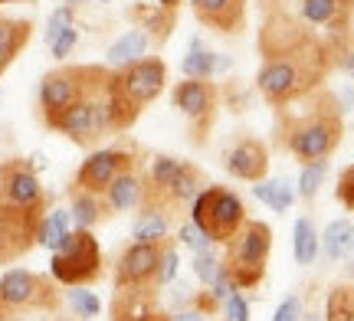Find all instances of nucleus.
Returning a JSON list of instances; mask_svg holds the SVG:
<instances>
[{
  "instance_id": "nucleus-25",
  "label": "nucleus",
  "mask_w": 354,
  "mask_h": 321,
  "mask_svg": "<svg viewBox=\"0 0 354 321\" xmlns=\"http://www.w3.org/2000/svg\"><path fill=\"white\" fill-rule=\"evenodd\" d=\"M354 249V223L351 220H331L322 233V253L328 262H344Z\"/></svg>"
},
{
  "instance_id": "nucleus-29",
  "label": "nucleus",
  "mask_w": 354,
  "mask_h": 321,
  "mask_svg": "<svg viewBox=\"0 0 354 321\" xmlns=\"http://www.w3.org/2000/svg\"><path fill=\"white\" fill-rule=\"evenodd\" d=\"M328 177V161H308L299 171V180H295V197H302L305 204H312L322 191V184Z\"/></svg>"
},
{
  "instance_id": "nucleus-17",
  "label": "nucleus",
  "mask_w": 354,
  "mask_h": 321,
  "mask_svg": "<svg viewBox=\"0 0 354 321\" xmlns=\"http://www.w3.org/2000/svg\"><path fill=\"white\" fill-rule=\"evenodd\" d=\"M227 69H233V59H230V56L210 52L203 46L201 37L190 39L187 56H184V63H180L184 79H214V76H220V72H227Z\"/></svg>"
},
{
  "instance_id": "nucleus-5",
  "label": "nucleus",
  "mask_w": 354,
  "mask_h": 321,
  "mask_svg": "<svg viewBox=\"0 0 354 321\" xmlns=\"http://www.w3.org/2000/svg\"><path fill=\"white\" fill-rule=\"evenodd\" d=\"M50 131H59L76 144H95L109 138L115 128V112H112V69L92 86V89L79 99L73 108H66L63 115H56L46 125Z\"/></svg>"
},
{
  "instance_id": "nucleus-27",
  "label": "nucleus",
  "mask_w": 354,
  "mask_h": 321,
  "mask_svg": "<svg viewBox=\"0 0 354 321\" xmlns=\"http://www.w3.org/2000/svg\"><path fill=\"white\" fill-rule=\"evenodd\" d=\"M322 321H354V285L351 282H338L328 289Z\"/></svg>"
},
{
  "instance_id": "nucleus-41",
  "label": "nucleus",
  "mask_w": 354,
  "mask_h": 321,
  "mask_svg": "<svg viewBox=\"0 0 354 321\" xmlns=\"http://www.w3.org/2000/svg\"><path fill=\"white\" fill-rule=\"evenodd\" d=\"M344 275H348V282L354 285V256L344 259Z\"/></svg>"
},
{
  "instance_id": "nucleus-31",
  "label": "nucleus",
  "mask_w": 354,
  "mask_h": 321,
  "mask_svg": "<svg viewBox=\"0 0 354 321\" xmlns=\"http://www.w3.org/2000/svg\"><path fill=\"white\" fill-rule=\"evenodd\" d=\"M190 269H194V279L203 285V289H210V285L223 275V256L216 253V249H207V253H197L194 262H190Z\"/></svg>"
},
{
  "instance_id": "nucleus-14",
  "label": "nucleus",
  "mask_w": 354,
  "mask_h": 321,
  "mask_svg": "<svg viewBox=\"0 0 354 321\" xmlns=\"http://www.w3.org/2000/svg\"><path fill=\"white\" fill-rule=\"evenodd\" d=\"M223 171L233 180H246V184L266 180V174H269V148L259 138L246 135V138L233 142L223 151Z\"/></svg>"
},
{
  "instance_id": "nucleus-32",
  "label": "nucleus",
  "mask_w": 354,
  "mask_h": 321,
  "mask_svg": "<svg viewBox=\"0 0 354 321\" xmlns=\"http://www.w3.org/2000/svg\"><path fill=\"white\" fill-rule=\"evenodd\" d=\"M177 272H180V253H177V243L167 240V243L161 246V262H158V275H154L158 292L177 282Z\"/></svg>"
},
{
  "instance_id": "nucleus-28",
  "label": "nucleus",
  "mask_w": 354,
  "mask_h": 321,
  "mask_svg": "<svg viewBox=\"0 0 354 321\" xmlns=\"http://www.w3.org/2000/svg\"><path fill=\"white\" fill-rule=\"evenodd\" d=\"M203 174L201 167H194L187 161V167L180 171V177L174 180V187H171V193H167V204H171V210H180V206H190V200L197 197V193L203 191Z\"/></svg>"
},
{
  "instance_id": "nucleus-12",
  "label": "nucleus",
  "mask_w": 354,
  "mask_h": 321,
  "mask_svg": "<svg viewBox=\"0 0 354 321\" xmlns=\"http://www.w3.org/2000/svg\"><path fill=\"white\" fill-rule=\"evenodd\" d=\"M138 164V155L131 148H122V144H112V148H95L92 155H86V161L79 164L76 180L73 187L79 191H92V193H105L109 184H112L122 171Z\"/></svg>"
},
{
  "instance_id": "nucleus-2",
  "label": "nucleus",
  "mask_w": 354,
  "mask_h": 321,
  "mask_svg": "<svg viewBox=\"0 0 354 321\" xmlns=\"http://www.w3.org/2000/svg\"><path fill=\"white\" fill-rule=\"evenodd\" d=\"M50 197L26 161L0 164V266H10L37 246L39 220Z\"/></svg>"
},
{
  "instance_id": "nucleus-45",
  "label": "nucleus",
  "mask_w": 354,
  "mask_h": 321,
  "mask_svg": "<svg viewBox=\"0 0 354 321\" xmlns=\"http://www.w3.org/2000/svg\"><path fill=\"white\" fill-rule=\"evenodd\" d=\"M66 3H69V7H76V10H79V7H82L86 0H66Z\"/></svg>"
},
{
  "instance_id": "nucleus-6",
  "label": "nucleus",
  "mask_w": 354,
  "mask_h": 321,
  "mask_svg": "<svg viewBox=\"0 0 354 321\" xmlns=\"http://www.w3.org/2000/svg\"><path fill=\"white\" fill-rule=\"evenodd\" d=\"M269 253H272V226L263 220H246L240 233L227 243V256H223L227 279L236 285V292L263 285Z\"/></svg>"
},
{
  "instance_id": "nucleus-33",
  "label": "nucleus",
  "mask_w": 354,
  "mask_h": 321,
  "mask_svg": "<svg viewBox=\"0 0 354 321\" xmlns=\"http://www.w3.org/2000/svg\"><path fill=\"white\" fill-rule=\"evenodd\" d=\"M177 243L187 246L194 256H197V253H207V249H214L216 246L214 240L194 223V220H180V223H177Z\"/></svg>"
},
{
  "instance_id": "nucleus-18",
  "label": "nucleus",
  "mask_w": 354,
  "mask_h": 321,
  "mask_svg": "<svg viewBox=\"0 0 354 321\" xmlns=\"http://www.w3.org/2000/svg\"><path fill=\"white\" fill-rule=\"evenodd\" d=\"M135 243H167L171 236V210L158 204H141L138 206V220L131 226Z\"/></svg>"
},
{
  "instance_id": "nucleus-26",
  "label": "nucleus",
  "mask_w": 354,
  "mask_h": 321,
  "mask_svg": "<svg viewBox=\"0 0 354 321\" xmlns=\"http://www.w3.org/2000/svg\"><path fill=\"white\" fill-rule=\"evenodd\" d=\"M253 197L259 204H266L272 213H289L292 204H295V187H292L289 180H256L253 187Z\"/></svg>"
},
{
  "instance_id": "nucleus-44",
  "label": "nucleus",
  "mask_w": 354,
  "mask_h": 321,
  "mask_svg": "<svg viewBox=\"0 0 354 321\" xmlns=\"http://www.w3.org/2000/svg\"><path fill=\"white\" fill-rule=\"evenodd\" d=\"M338 3H342V7H344L348 13H354V0H338Z\"/></svg>"
},
{
  "instance_id": "nucleus-1",
  "label": "nucleus",
  "mask_w": 354,
  "mask_h": 321,
  "mask_svg": "<svg viewBox=\"0 0 354 321\" xmlns=\"http://www.w3.org/2000/svg\"><path fill=\"white\" fill-rule=\"evenodd\" d=\"M335 59L325 39L302 30L289 43H279L263 52V66L256 72V89L272 108H289L299 99L325 89Z\"/></svg>"
},
{
  "instance_id": "nucleus-8",
  "label": "nucleus",
  "mask_w": 354,
  "mask_h": 321,
  "mask_svg": "<svg viewBox=\"0 0 354 321\" xmlns=\"http://www.w3.org/2000/svg\"><path fill=\"white\" fill-rule=\"evenodd\" d=\"M105 72H109V66H59V69H50L46 76L39 79L37 89L43 125H50L56 115L73 108Z\"/></svg>"
},
{
  "instance_id": "nucleus-43",
  "label": "nucleus",
  "mask_w": 354,
  "mask_h": 321,
  "mask_svg": "<svg viewBox=\"0 0 354 321\" xmlns=\"http://www.w3.org/2000/svg\"><path fill=\"white\" fill-rule=\"evenodd\" d=\"M302 321H322V315H318V311H305Z\"/></svg>"
},
{
  "instance_id": "nucleus-9",
  "label": "nucleus",
  "mask_w": 354,
  "mask_h": 321,
  "mask_svg": "<svg viewBox=\"0 0 354 321\" xmlns=\"http://www.w3.org/2000/svg\"><path fill=\"white\" fill-rule=\"evenodd\" d=\"M50 279L56 285H92L102 279V246L92 230H73L50 256Z\"/></svg>"
},
{
  "instance_id": "nucleus-30",
  "label": "nucleus",
  "mask_w": 354,
  "mask_h": 321,
  "mask_svg": "<svg viewBox=\"0 0 354 321\" xmlns=\"http://www.w3.org/2000/svg\"><path fill=\"white\" fill-rule=\"evenodd\" d=\"M66 302H69V309L79 321H92L102 315V298L95 292H88V285H73L66 292Z\"/></svg>"
},
{
  "instance_id": "nucleus-36",
  "label": "nucleus",
  "mask_w": 354,
  "mask_h": 321,
  "mask_svg": "<svg viewBox=\"0 0 354 321\" xmlns=\"http://www.w3.org/2000/svg\"><path fill=\"white\" fill-rule=\"evenodd\" d=\"M76 46H79V26H69V30H63V33L50 43V52H53V59H56V63H63V59L73 56Z\"/></svg>"
},
{
  "instance_id": "nucleus-38",
  "label": "nucleus",
  "mask_w": 354,
  "mask_h": 321,
  "mask_svg": "<svg viewBox=\"0 0 354 321\" xmlns=\"http://www.w3.org/2000/svg\"><path fill=\"white\" fill-rule=\"evenodd\" d=\"M305 315V305H302V295H286L282 302H279L276 315H272V321H302Z\"/></svg>"
},
{
  "instance_id": "nucleus-47",
  "label": "nucleus",
  "mask_w": 354,
  "mask_h": 321,
  "mask_svg": "<svg viewBox=\"0 0 354 321\" xmlns=\"http://www.w3.org/2000/svg\"><path fill=\"white\" fill-rule=\"evenodd\" d=\"M0 3H7V0H0Z\"/></svg>"
},
{
  "instance_id": "nucleus-10",
  "label": "nucleus",
  "mask_w": 354,
  "mask_h": 321,
  "mask_svg": "<svg viewBox=\"0 0 354 321\" xmlns=\"http://www.w3.org/2000/svg\"><path fill=\"white\" fill-rule=\"evenodd\" d=\"M56 282L30 269H7L0 275V321H13L26 311H56Z\"/></svg>"
},
{
  "instance_id": "nucleus-37",
  "label": "nucleus",
  "mask_w": 354,
  "mask_h": 321,
  "mask_svg": "<svg viewBox=\"0 0 354 321\" xmlns=\"http://www.w3.org/2000/svg\"><path fill=\"white\" fill-rule=\"evenodd\" d=\"M335 197H338V204L344 206V210H354V167L348 164L338 174V187H335Z\"/></svg>"
},
{
  "instance_id": "nucleus-11",
  "label": "nucleus",
  "mask_w": 354,
  "mask_h": 321,
  "mask_svg": "<svg viewBox=\"0 0 354 321\" xmlns=\"http://www.w3.org/2000/svg\"><path fill=\"white\" fill-rule=\"evenodd\" d=\"M171 102L180 115L190 121L194 142H207V131L214 128L216 108H220V89L214 79H184L171 92Z\"/></svg>"
},
{
  "instance_id": "nucleus-7",
  "label": "nucleus",
  "mask_w": 354,
  "mask_h": 321,
  "mask_svg": "<svg viewBox=\"0 0 354 321\" xmlns=\"http://www.w3.org/2000/svg\"><path fill=\"white\" fill-rule=\"evenodd\" d=\"M187 220H194L216 246H227L250 217H246V204H243L240 193L210 184L190 200Z\"/></svg>"
},
{
  "instance_id": "nucleus-20",
  "label": "nucleus",
  "mask_w": 354,
  "mask_h": 321,
  "mask_svg": "<svg viewBox=\"0 0 354 321\" xmlns=\"http://www.w3.org/2000/svg\"><path fill=\"white\" fill-rule=\"evenodd\" d=\"M69 217H73V226H76V230H95L102 220L109 217L105 197L73 187V191H69Z\"/></svg>"
},
{
  "instance_id": "nucleus-19",
  "label": "nucleus",
  "mask_w": 354,
  "mask_h": 321,
  "mask_svg": "<svg viewBox=\"0 0 354 321\" xmlns=\"http://www.w3.org/2000/svg\"><path fill=\"white\" fill-rule=\"evenodd\" d=\"M148 50H151V37L145 30H138V26H131L118 39H112V46L105 50V63H109V69H122V66L145 59Z\"/></svg>"
},
{
  "instance_id": "nucleus-4",
  "label": "nucleus",
  "mask_w": 354,
  "mask_h": 321,
  "mask_svg": "<svg viewBox=\"0 0 354 321\" xmlns=\"http://www.w3.org/2000/svg\"><path fill=\"white\" fill-rule=\"evenodd\" d=\"M167 86V63L161 56H145L138 63L112 69V112L115 128H131L138 115L165 92Z\"/></svg>"
},
{
  "instance_id": "nucleus-24",
  "label": "nucleus",
  "mask_w": 354,
  "mask_h": 321,
  "mask_svg": "<svg viewBox=\"0 0 354 321\" xmlns=\"http://www.w3.org/2000/svg\"><path fill=\"white\" fill-rule=\"evenodd\" d=\"M76 230L73 226V217H69V206H56V210H46L43 213V220H39V230H37V246H43V249H50V253H56L59 246H63V240L69 236V233Z\"/></svg>"
},
{
  "instance_id": "nucleus-22",
  "label": "nucleus",
  "mask_w": 354,
  "mask_h": 321,
  "mask_svg": "<svg viewBox=\"0 0 354 321\" xmlns=\"http://www.w3.org/2000/svg\"><path fill=\"white\" fill-rule=\"evenodd\" d=\"M30 20H17V17H0V72L24 52L26 39H30Z\"/></svg>"
},
{
  "instance_id": "nucleus-50",
  "label": "nucleus",
  "mask_w": 354,
  "mask_h": 321,
  "mask_svg": "<svg viewBox=\"0 0 354 321\" xmlns=\"http://www.w3.org/2000/svg\"><path fill=\"white\" fill-rule=\"evenodd\" d=\"M351 167H354V164H351Z\"/></svg>"
},
{
  "instance_id": "nucleus-13",
  "label": "nucleus",
  "mask_w": 354,
  "mask_h": 321,
  "mask_svg": "<svg viewBox=\"0 0 354 321\" xmlns=\"http://www.w3.org/2000/svg\"><path fill=\"white\" fill-rule=\"evenodd\" d=\"M165 246V243H161ZM158 243H131L115 262V289H158V262H161Z\"/></svg>"
},
{
  "instance_id": "nucleus-23",
  "label": "nucleus",
  "mask_w": 354,
  "mask_h": 321,
  "mask_svg": "<svg viewBox=\"0 0 354 321\" xmlns=\"http://www.w3.org/2000/svg\"><path fill=\"white\" fill-rule=\"evenodd\" d=\"M322 253V233H318L315 220L312 217H299L292 226V256L299 266H312Z\"/></svg>"
},
{
  "instance_id": "nucleus-48",
  "label": "nucleus",
  "mask_w": 354,
  "mask_h": 321,
  "mask_svg": "<svg viewBox=\"0 0 354 321\" xmlns=\"http://www.w3.org/2000/svg\"><path fill=\"white\" fill-rule=\"evenodd\" d=\"M351 256H354V249H351Z\"/></svg>"
},
{
  "instance_id": "nucleus-3",
  "label": "nucleus",
  "mask_w": 354,
  "mask_h": 321,
  "mask_svg": "<svg viewBox=\"0 0 354 321\" xmlns=\"http://www.w3.org/2000/svg\"><path fill=\"white\" fill-rule=\"evenodd\" d=\"M302 108L299 112H286V108H276L279 112V135H282V144L295 161H328L338 144H342L344 135V105L342 99L328 89H318L312 95L302 99Z\"/></svg>"
},
{
  "instance_id": "nucleus-35",
  "label": "nucleus",
  "mask_w": 354,
  "mask_h": 321,
  "mask_svg": "<svg viewBox=\"0 0 354 321\" xmlns=\"http://www.w3.org/2000/svg\"><path fill=\"white\" fill-rule=\"evenodd\" d=\"M220 321H250V302L243 292H233V295L223 298L220 305Z\"/></svg>"
},
{
  "instance_id": "nucleus-34",
  "label": "nucleus",
  "mask_w": 354,
  "mask_h": 321,
  "mask_svg": "<svg viewBox=\"0 0 354 321\" xmlns=\"http://www.w3.org/2000/svg\"><path fill=\"white\" fill-rule=\"evenodd\" d=\"M69 26H76V7L59 3V7L46 17V26H43V39H46V46H50V43L59 37L63 30H69Z\"/></svg>"
},
{
  "instance_id": "nucleus-21",
  "label": "nucleus",
  "mask_w": 354,
  "mask_h": 321,
  "mask_svg": "<svg viewBox=\"0 0 354 321\" xmlns=\"http://www.w3.org/2000/svg\"><path fill=\"white\" fill-rule=\"evenodd\" d=\"M131 17L138 20V30H145L148 37H151V43H167V37H171V30H174L177 23V10H165V7H158V3H135L131 7Z\"/></svg>"
},
{
  "instance_id": "nucleus-39",
  "label": "nucleus",
  "mask_w": 354,
  "mask_h": 321,
  "mask_svg": "<svg viewBox=\"0 0 354 321\" xmlns=\"http://www.w3.org/2000/svg\"><path fill=\"white\" fill-rule=\"evenodd\" d=\"M171 321H210V315H203L201 309H194V305H190V309L174 311V315H171Z\"/></svg>"
},
{
  "instance_id": "nucleus-15",
  "label": "nucleus",
  "mask_w": 354,
  "mask_h": 321,
  "mask_svg": "<svg viewBox=\"0 0 354 321\" xmlns=\"http://www.w3.org/2000/svg\"><path fill=\"white\" fill-rule=\"evenodd\" d=\"M190 10L220 37H233L246 26V0H190Z\"/></svg>"
},
{
  "instance_id": "nucleus-16",
  "label": "nucleus",
  "mask_w": 354,
  "mask_h": 321,
  "mask_svg": "<svg viewBox=\"0 0 354 321\" xmlns=\"http://www.w3.org/2000/svg\"><path fill=\"white\" fill-rule=\"evenodd\" d=\"M109 213H128V210H138L145 200V171L138 164L122 171L118 177L109 184V191L102 193Z\"/></svg>"
},
{
  "instance_id": "nucleus-49",
  "label": "nucleus",
  "mask_w": 354,
  "mask_h": 321,
  "mask_svg": "<svg viewBox=\"0 0 354 321\" xmlns=\"http://www.w3.org/2000/svg\"><path fill=\"white\" fill-rule=\"evenodd\" d=\"M0 99H3V95H0Z\"/></svg>"
},
{
  "instance_id": "nucleus-42",
  "label": "nucleus",
  "mask_w": 354,
  "mask_h": 321,
  "mask_svg": "<svg viewBox=\"0 0 354 321\" xmlns=\"http://www.w3.org/2000/svg\"><path fill=\"white\" fill-rule=\"evenodd\" d=\"M154 3H158V7H165V10H177L184 0H154Z\"/></svg>"
},
{
  "instance_id": "nucleus-40",
  "label": "nucleus",
  "mask_w": 354,
  "mask_h": 321,
  "mask_svg": "<svg viewBox=\"0 0 354 321\" xmlns=\"http://www.w3.org/2000/svg\"><path fill=\"white\" fill-rule=\"evenodd\" d=\"M128 321H171V315H165L161 309L148 311V315H141V318H128Z\"/></svg>"
},
{
  "instance_id": "nucleus-46",
  "label": "nucleus",
  "mask_w": 354,
  "mask_h": 321,
  "mask_svg": "<svg viewBox=\"0 0 354 321\" xmlns=\"http://www.w3.org/2000/svg\"><path fill=\"white\" fill-rule=\"evenodd\" d=\"M99 3H112V0H99Z\"/></svg>"
}]
</instances>
